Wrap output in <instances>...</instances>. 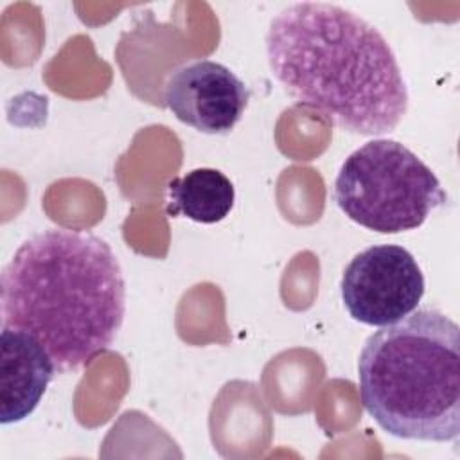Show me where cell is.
<instances>
[{"label": "cell", "mask_w": 460, "mask_h": 460, "mask_svg": "<svg viewBox=\"0 0 460 460\" xmlns=\"http://www.w3.org/2000/svg\"><path fill=\"white\" fill-rule=\"evenodd\" d=\"M271 75L296 104L365 137L394 131L408 111V88L385 36L350 9L296 2L266 32Z\"/></svg>", "instance_id": "1"}, {"label": "cell", "mask_w": 460, "mask_h": 460, "mask_svg": "<svg viewBox=\"0 0 460 460\" xmlns=\"http://www.w3.org/2000/svg\"><path fill=\"white\" fill-rule=\"evenodd\" d=\"M126 284L111 246L83 230L25 239L0 275L2 327L36 336L58 372L102 354L122 327Z\"/></svg>", "instance_id": "2"}, {"label": "cell", "mask_w": 460, "mask_h": 460, "mask_svg": "<svg viewBox=\"0 0 460 460\" xmlns=\"http://www.w3.org/2000/svg\"><path fill=\"white\" fill-rule=\"evenodd\" d=\"M359 397L397 438L449 442L460 435V329L419 309L370 334L358 359Z\"/></svg>", "instance_id": "3"}, {"label": "cell", "mask_w": 460, "mask_h": 460, "mask_svg": "<svg viewBox=\"0 0 460 460\" xmlns=\"http://www.w3.org/2000/svg\"><path fill=\"white\" fill-rule=\"evenodd\" d=\"M334 199L350 221L379 234H399L419 228L447 201V194L411 149L376 138L345 158L334 181Z\"/></svg>", "instance_id": "4"}, {"label": "cell", "mask_w": 460, "mask_h": 460, "mask_svg": "<svg viewBox=\"0 0 460 460\" xmlns=\"http://www.w3.org/2000/svg\"><path fill=\"white\" fill-rule=\"evenodd\" d=\"M424 288L420 266L399 244H374L356 253L340 280L349 314L372 327L395 323L413 313Z\"/></svg>", "instance_id": "5"}, {"label": "cell", "mask_w": 460, "mask_h": 460, "mask_svg": "<svg viewBox=\"0 0 460 460\" xmlns=\"http://www.w3.org/2000/svg\"><path fill=\"white\" fill-rule=\"evenodd\" d=\"M164 101L180 122L207 135H225L244 115L250 88L228 66L199 59L169 74Z\"/></svg>", "instance_id": "6"}, {"label": "cell", "mask_w": 460, "mask_h": 460, "mask_svg": "<svg viewBox=\"0 0 460 460\" xmlns=\"http://www.w3.org/2000/svg\"><path fill=\"white\" fill-rule=\"evenodd\" d=\"M58 372L43 343L22 329L0 334V420L4 426L29 417Z\"/></svg>", "instance_id": "7"}, {"label": "cell", "mask_w": 460, "mask_h": 460, "mask_svg": "<svg viewBox=\"0 0 460 460\" xmlns=\"http://www.w3.org/2000/svg\"><path fill=\"white\" fill-rule=\"evenodd\" d=\"M167 214L212 225L223 221L235 201L230 178L219 169L198 167L167 183Z\"/></svg>", "instance_id": "8"}]
</instances>
